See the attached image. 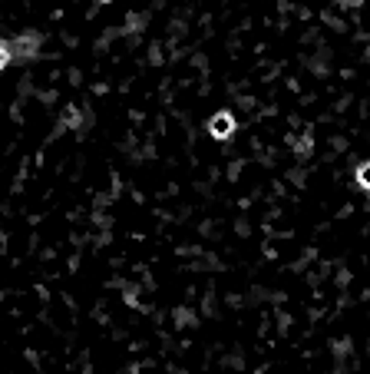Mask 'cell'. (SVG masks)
Instances as JSON below:
<instances>
[{
    "instance_id": "7a4b0ae2",
    "label": "cell",
    "mask_w": 370,
    "mask_h": 374,
    "mask_svg": "<svg viewBox=\"0 0 370 374\" xmlns=\"http://www.w3.org/2000/svg\"><path fill=\"white\" fill-rule=\"evenodd\" d=\"M10 50H13V60H33L40 53V33H20L10 40Z\"/></svg>"
},
{
    "instance_id": "277c9868",
    "label": "cell",
    "mask_w": 370,
    "mask_h": 374,
    "mask_svg": "<svg viewBox=\"0 0 370 374\" xmlns=\"http://www.w3.org/2000/svg\"><path fill=\"white\" fill-rule=\"evenodd\" d=\"M13 63V50H10V40H0V70H7Z\"/></svg>"
},
{
    "instance_id": "3957f363",
    "label": "cell",
    "mask_w": 370,
    "mask_h": 374,
    "mask_svg": "<svg viewBox=\"0 0 370 374\" xmlns=\"http://www.w3.org/2000/svg\"><path fill=\"white\" fill-rule=\"evenodd\" d=\"M354 186H357L361 192H370V159L354 169Z\"/></svg>"
},
{
    "instance_id": "6da1fadb",
    "label": "cell",
    "mask_w": 370,
    "mask_h": 374,
    "mask_svg": "<svg viewBox=\"0 0 370 374\" xmlns=\"http://www.w3.org/2000/svg\"><path fill=\"white\" fill-rule=\"evenodd\" d=\"M235 129H238V119L228 109H222V113H215L209 119V133L219 139V143H225V139H232L235 136Z\"/></svg>"
},
{
    "instance_id": "5b68a950",
    "label": "cell",
    "mask_w": 370,
    "mask_h": 374,
    "mask_svg": "<svg viewBox=\"0 0 370 374\" xmlns=\"http://www.w3.org/2000/svg\"><path fill=\"white\" fill-rule=\"evenodd\" d=\"M93 4H113V0H93Z\"/></svg>"
}]
</instances>
